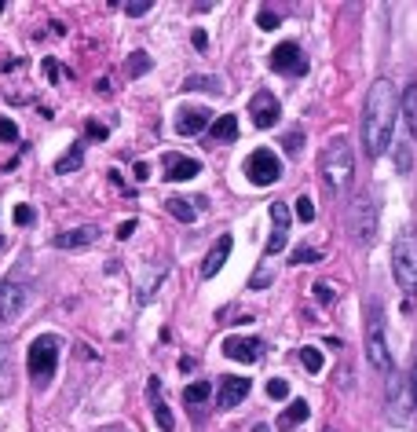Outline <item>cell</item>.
Masks as SVG:
<instances>
[{
	"mask_svg": "<svg viewBox=\"0 0 417 432\" xmlns=\"http://www.w3.org/2000/svg\"><path fill=\"white\" fill-rule=\"evenodd\" d=\"M268 283H271V268H260V271L249 278V286H253V290H263Z\"/></svg>",
	"mask_w": 417,
	"mask_h": 432,
	"instance_id": "37",
	"label": "cell"
},
{
	"mask_svg": "<svg viewBox=\"0 0 417 432\" xmlns=\"http://www.w3.org/2000/svg\"><path fill=\"white\" fill-rule=\"evenodd\" d=\"M209 136H212L216 143H231V140H238V118H234V114H219V118L209 125Z\"/></svg>",
	"mask_w": 417,
	"mask_h": 432,
	"instance_id": "20",
	"label": "cell"
},
{
	"mask_svg": "<svg viewBox=\"0 0 417 432\" xmlns=\"http://www.w3.org/2000/svg\"><path fill=\"white\" fill-rule=\"evenodd\" d=\"M33 220H37L33 205H18V209H15V224H18V227H26V224H33Z\"/></svg>",
	"mask_w": 417,
	"mask_h": 432,
	"instance_id": "36",
	"label": "cell"
},
{
	"mask_svg": "<svg viewBox=\"0 0 417 432\" xmlns=\"http://www.w3.org/2000/svg\"><path fill=\"white\" fill-rule=\"evenodd\" d=\"M249 114H253V125L256 128H275L278 118H282V106H278V99L271 92H256L249 99Z\"/></svg>",
	"mask_w": 417,
	"mask_h": 432,
	"instance_id": "10",
	"label": "cell"
},
{
	"mask_svg": "<svg viewBox=\"0 0 417 432\" xmlns=\"http://www.w3.org/2000/svg\"><path fill=\"white\" fill-rule=\"evenodd\" d=\"M278 23H282V18H278L275 8H260V11H256V26H260V30L271 33V30H278Z\"/></svg>",
	"mask_w": 417,
	"mask_h": 432,
	"instance_id": "28",
	"label": "cell"
},
{
	"mask_svg": "<svg viewBox=\"0 0 417 432\" xmlns=\"http://www.w3.org/2000/svg\"><path fill=\"white\" fill-rule=\"evenodd\" d=\"M348 231L351 239L370 246L373 234H377V202L370 198V194H362V198H355L348 205Z\"/></svg>",
	"mask_w": 417,
	"mask_h": 432,
	"instance_id": "7",
	"label": "cell"
},
{
	"mask_svg": "<svg viewBox=\"0 0 417 432\" xmlns=\"http://www.w3.org/2000/svg\"><path fill=\"white\" fill-rule=\"evenodd\" d=\"M132 176H136L139 183H147V176H150V165H147V161H136V169H132Z\"/></svg>",
	"mask_w": 417,
	"mask_h": 432,
	"instance_id": "42",
	"label": "cell"
},
{
	"mask_svg": "<svg viewBox=\"0 0 417 432\" xmlns=\"http://www.w3.org/2000/svg\"><path fill=\"white\" fill-rule=\"evenodd\" d=\"M395 114H399V99H395L392 81L377 77L366 92L362 103V147L370 158H381L392 147V128H395Z\"/></svg>",
	"mask_w": 417,
	"mask_h": 432,
	"instance_id": "1",
	"label": "cell"
},
{
	"mask_svg": "<svg viewBox=\"0 0 417 432\" xmlns=\"http://www.w3.org/2000/svg\"><path fill=\"white\" fill-rule=\"evenodd\" d=\"M319 172H322V183L329 194H344L351 176H355V158H351V143L344 136H333L322 150V161H319Z\"/></svg>",
	"mask_w": 417,
	"mask_h": 432,
	"instance_id": "2",
	"label": "cell"
},
{
	"mask_svg": "<svg viewBox=\"0 0 417 432\" xmlns=\"http://www.w3.org/2000/svg\"><path fill=\"white\" fill-rule=\"evenodd\" d=\"M132 234H136V220H125V224L118 227V239L125 242V239H132Z\"/></svg>",
	"mask_w": 417,
	"mask_h": 432,
	"instance_id": "41",
	"label": "cell"
},
{
	"mask_svg": "<svg viewBox=\"0 0 417 432\" xmlns=\"http://www.w3.org/2000/svg\"><path fill=\"white\" fill-rule=\"evenodd\" d=\"M395 169H399L403 176L413 169V158H410V147L406 143H395Z\"/></svg>",
	"mask_w": 417,
	"mask_h": 432,
	"instance_id": "30",
	"label": "cell"
},
{
	"mask_svg": "<svg viewBox=\"0 0 417 432\" xmlns=\"http://www.w3.org/2000/svg\"><path fill=\"white\" fill-rule=\"evenodd\" d=\"M300 363H304V370H307V374H322V366H326L322 352L312 348V344H304V348H300Z\"/></svg>",
	"mask_w": 417,
	"mask_h": 432,
	"instance_id": "25",
	"label": "cell"
},
{
	"mask_svg": "<svg viewBox=\"0 0 417 432\" xmlns=\"http://www.w3.org/2000/svg\"><path fill=\"white\" fill-rule=\"evenodd\" d=\"M366 359L373 370L392 374V352L384 341V305L377 297L366 300Z\"/></svg>",
	"mask_w": 417,
	"mask_h": 432,
	"instance_id": "3",
	"label": "cell"
},
{
	"mask_svg": "<svg viewBox=\"0 0 417 432\" xmlns=\"http://www.w3.org/2000/svg\"><path fill=\"white\" fill-rule=\"evenodd\" d=\"M315 261H322V253L312 249V246H300V249L293 253V261H290V264H315Z\"/></svg>",
	"mask_w": 417,
	"mask_h": 432,
	"instance_id": "32",
	"label": "cell"
},
{
	"mask_svg": "<svg viewBox=\"0 0 417 432\" xmlns=\"http://www.w3.org/2000/svg\"><path fill=\"white\" fill-rule=\"evenodd\" d=\"M271 224H275V231L268 239V256L282 253L285 242H290V209H285L282 202H271Z\"/></svg>",
	"mask_w": 417,
	"mask_h": 432,
	"instance_id": "11",
	"label": "cell"
},
{
	"mask_svg": "<svg viewBox=\"0 0 417 432\" xmlns=\"http://www.w3.org/2000/svg\"><path fill=\"white\" fill-rule=\"evenodd\" d=\"M227 256H231V234H219L216 246H212L209 256H205V264H202V278H212L219 268L227 264Z\"/></svg>",
	"mask_w": 417,
	"mask_h": 432,
	"instance_id": "18",
	"label": "cell"
},
{
	"mask_svg": "<svg viewBox=\"0 0 417 432\" xmlns=\"http://www.w3.org/2000/svg\"><path fill=\"white\" fill-rule=\"evenodd\" d=\"M0 140H4V143H18V128H15L11 118H0Z\"/></svg>",
	"mask_w": 417,
	"mask_h": 432,
	"instance_id": "34",
	"label": "cell"
},
{
	"mask_svg": "<svg viewBox=\"0 0 417 432\" xmlns=\"http://www.w3.org/2000/svg\"><path fill=\"white\" fill-rule=\"evenodd\" d=\"M30 300V283H26V271L15 268L4 283H0V322H15L22 315Z\"/></svg>",
	"mask_w": 417,
	"mask_h": 432,
	"instance_id": "6",
	"label": "cell"
},
{
	"mask_svg": "<svg viewBox=\"0 0 417 432\" xmlns=\"http://www.w3.org/2000/svg\"><path fill=\"white\" fill-rule=\"evenodd\" d=\"M253 432H271V428H268V425H256V428H253Z\"/></svg>",
	"mask_w": 417,
	"mask_h": 432,
	"instance_id": "46",
	"label": "cell"
},
{
	"mask_svg": "<svg viewBox=\"0 0 417 432\" xmlns=\"http://www.w3.org/2000/svg\"><path fill=\"white\" fill-rule=\"evenodd\" d=\"M246 176H249V183H256V187H271V183L282 176V161L275 158V150H268V147L253 150V154L246 158Z\"/></svg>",
	"mask_w": 417,
	"mask_h": 432,
	"instance_id": "8",
	"label": "cell"
},
{
	"mask_svg": "<svg viewBox=\"0 0 417 432\" xmlns=\"http://www.w3.org/2000/svg\"><path fill=\"white\" fill-rule=\"evenodd\" d=\"M249 388H253L249 377H224V381H219V396H216V403L224 407V410H231V407H238L241 399L249 396Z\"/></svg>",
	"mask_w": 417,
	"mask_h": 432,
	"instance_id": "15",
	"label": "cell"
},
{
	"mask_svg": "<svg viewBox=\"0 0 417 432\" xmlns=\"http://www.w3.org/2000/svg\"><path fill=\"white\" fill-rule=\"evenodd\" d=\"M403 118H406L410 136L417 140V81L406 84V92H403Z\"/></svg>",
	"mask_w": 417,
	"mask_h": 432,
	"instance_id": "22",
	"label": "cell"
},
{
	"mask_svg": "<svg viewBox=\"0 0 417 432\" xmlns=\"http://www.w3.org/2000/svg\"><path fill=\"white\" fill-rule=\"evenodd\" d=\"M88 132H92L96 140H103V136H106V128H103V125H88Z\"/></svg>",
	"mask_w": 417,
	"mask_h": 432,
	"instance_id": "45",
	"label": "cell"
},
{
	"mask_svg": "<svg viewBox=\"0 0 417 432\" xmlns=\"http://www.w3.org/2000/svg\"><path fill=\"white\" fill-rule=\"evenodd\" d=\"M312 290H315V300H319V305H333V300H337V290L329 286V283H315Z\"/></svg>",
	"mask_w": 417,
	"mask_h": 432,
	"instance_id": "33",
	"label": "cell"
},
{
	"mask_svg": "<svg viewBox=\"0 0 417 432\" xmlns=\"http://www.w3.org/2000/svg\"><path fill=\"white\" fill-rule=\"evenodd\" d=\"M297 220H304V224L315 220V205H312V198H307V194H300V198H297Z\"/></svg>",
	"mask_w": 417,
	"mask_h": 432,
	"instance_id": "31",
	"label": "cell"
},
{
	"mask_svg": "<svg viewBox=\"0 0 417 432\" xmlns=\"http://www.w3.org/2000/svg\"><path fill=\"white\" fill-rule=\"evenodd\" d=\"M209 396H212V385H209V381H190V385L183 388V399H187L190 407H194V403H205Z\"/></svg>",
	"mask_w": 417,
	"mask_h": 432,
	"instance_id": "26",
	"label": "cell"
},
{
	"mask_svg": "<svg viewBox=\"0 0 417 432\" xmlns=\"http://www.w3.org/2000/svg\"><path fill=\"white\" fill-rule=\"evenodd\" d=\"M224 356L238 359V363H256L263 356V344L256 337H227L224 341Z\"/></svg>",
	"mask_w": 417,
	"mask_h": 432,
	"instance_id": "14",
	"label": "cell"
},
{
	"mask_svg": "<svg viewBox=\"0 0 417 432\" xmlns=\"http://www.w3.org/2000/svg\"><path fill=\"white\" fill-rule=\"evenodd\" d=\"M161 165H165V180L172 183H183V180H194L198 172H202V165H198L194 158H187V154H165L161 158Z\"/></svg>",
	"mask_w": 417,
	"mask_h": 432,
	"instance_id": "13",
	"label": "cell"
},
{
	"mask_svg": "<svg viewBox=\"0 0 417 432\" xmlns=\"http://www.w3.org/2000/svg\"><path fill=\"white\" fill-rule=\"evenodd\" d=\"M326 432H333V428H326Z\"/></svg>",
	"mask_w": 417,
	"mask_h": 432,
	"instance_id": "48",
	"label": "cell"
},
{
	"mask_svg": "<svg viewBox=\"0 0 417 432\" xmlns=\"http://www.w3.org/2000/svg\"><path fill=\"white\" fill-rule=\"evenodd\" d=\"M59 337L55 334H40L33 344H30V356H26V366H30V377L37 388H48V381L55 377V363H59Z\"/></svg>",
	"mask_w": 417,
	"mask_h": 432,
	"instance_id": "5",
	"label": "cell"
},
{
	"mask_svg": "<svg viewBox=\"0 0 417 432\" xmlns=\"http://www.w3.org/2000/svg\"><path fill=\"white\" fill-rule=\"evenodd\" d=\"M300 140H304L300 132H290V136H285V140H282V147H285V154H300Z\"/></svg>",
	"mask_w": 417,
	"mask_h": 432,
	"instance_id": "38",
	"label": "cell"
},
{
	"mask_svg": "<svg viewBox=\"0 0 417 432\" xmlns=\"http://www.w3.org/2000/svg\"><path fill=\"white\" fill-rule=\"evenodd\" d=\"M307 414H312V407H307L304 399H293V403L278 414V432H293L297 425H304V421H307Z\"/></svg>",
	"mask_w": 417,
	"mask_h": 432,
	"instance_id": "19",
	"label": "cell"
},
{
	"mask_svg": "<svg viewBox=\"0 0 417 432\" xmlns=\"http://www.w3.org/2000/svg\"><path fill=\"white\" fill-rule=\"evenodd\" d=\"M183 89H190V92H219V81L216 77H187V84H183Z\"/></svg>",
	"mask_w": 417,
	"mask_h": 432,
	"instance_id": "29",
	"label": "cell"
},
{
	"mask_svg": "<svg viewBox=\"0 0 417 432\" xmlns=\"http://www.w3.org/2000/svg\"><path fill=\"white\" fill-rule=\"evenodd\" d=\"M392 271H395V283L406 293H417V231L406 227L392 242Z\"/></svg>",
	"mask_w": 417,
	"mask_h": 432,
	"instance_id": "4",
	"label": "cell"
},
{
	"mask_svg": "<svg viewBox=\"0 0 417 432\" xmlns=\"http://www.w3.org/2000/svg\"><path fill=\"white\" fill-rule=\"evenodd\" d=\"M84 161V140H74V147L62 158H55V172H77Z\"/></svg>",
	"mask_w": 417,
	"mask_h": 432,
	"instance_id": "21",
	"label": "cell"
},
{
	"mask_svg": "<svg viewBox=\"0 0 417 432\" xmlns=\"http://www.w3.org/2000/svg\"><path fill=\"white\" fill-rule=\"evenodd\" d=\"M209 125H212V114L205 110V106H183L180 118H176V132L180 136H198V132H205Z\"/></svg>",
	"mask_w": 417,
	"mask_h": 432,
	"instance_id": "12",
	"label": "cell"
},
{
	"mask_svg": "<svg viewBox=\"0 0 417 432\" xmlns=\"http://www.w3.org/2000/svg\"><path fill=\"white\" fill-rule=\"evenodd\" d=\"M150 67H154L150 55H147V52H136V55L128 59V67H125V70H128V77H139V74H147Z\"/></svg>",
	"mask_w": 417,
	"mask_h": 432,
	"instance_id": "27",
	"label": "cell"
},
{
	"mask_svg": "<svg viewBox=\"0 0 417 432\" xmlns=\"http://www.w3.org/2000/svg\"><path fill=\"white\" fill-rule=\"evenodd\" d=\"M147 392H150V407H154V421H158V428L161 432H172V414H168V407H165V399H161V381L158 377H150L147 381Z\"/></svg>",
	"mask_w": 417,
	"mask_h": 432,
	"instance_id": "17",
	"label": "cell"
},
{
	"mask_svg": "<svg viewBox=\"0 0 417 432\" xmlns=\"http://www.w3.org/2000/svg\"><path fill=\"white\" fill-rule=\"evenodd\" d=\"M410 399H413V414H417V359L410 366Z\"/></svg>",
	"mask_w": 417,
	"mask_h": 432,
	"instance_id": "39",
	"label": "cell"
},
{
	"mask_svg": "<svg viewBox=\"0 0 417 432\" xmlns=\"http://www.w3.org/2000/svg\"><path fill=\"white\" fill-rule=\"evenodd\" d=\"M99 239V227H74V231H62V234H55L52 239V246L55 249H81V246H92Z\"/></svg>",
	"mask_w": 417,
	"mask_h": 432,
	"instance_id": "16",
	"label": "cell"
},
{
	"mask_svg": "<svg viewBox=\"0 0 417 432\" xmlns=\"http://www.w3.org/2000/svg\"><path fill=\"white\" fill-rule=\"evenodd\" d=\"M44 74H48L52 81H59V77H62V70H59V62H55V59H48V62H44Z\"/></svg>",
	"mask_w": 417,
	"mask_h": 432,
	"instance_id": "44",
	"label": "cell"
},
{
	"mask_svg": "<svg viewBox=\"0 0 417 432\" xmlns=\"http://www.w3.org/2000/svg\"><path fill=\"white\" fill-rule=\"evenodd\" d=\"M147 11H150V4H125V15H132V18H139Z\"/></svg>",
	"mask_w": 417,
	"mask_h": 432,
	"instance_id": "43",
	"label": "cell"
},
{
	"mask_svg": "<svg viewBox=\"0 0 417 432\" xmlns=\"http://www.w3.org/2000/svg\"><path fill=\"white\" fill-rule=\"evenodd\" d=\"M268 396H271V399H285V396H290V385H285L282 377H271V381H268Z\"/></svg>",
	"mask_w": 417,
	"mask_h": 432,
	"instance_id": "35",
	"label": "cell"
},
{
	"mask_svg": "<svg viewBox=\"0 0 417 432\" xmlns=\"http://www.w3.org/2000/svg\"><path fill=\"white\" fill-rule=\"evenodd\" d=\"M0 249H4V234H0Z\"/></svg>",
	"mask_w": 417,
	"mask_h": 432,
	"instance_id": "47",
	"label": "cell"
},
{
	"mask_svg": "<svg viewBox=\"0 0 417 432\" xmlns=\"http://www.w3.org/2000/svg\"><path fill=\"white\" fill-rule=\"evenodd\" d=\"M165 205H168V212L176 216V220H183V224H194V216H198V205H194V198H168Z\"/></svg>",
	"mask_w": 417,
	"mask_h": 432,
	"instance_id": "23",
	"label": "cell"
},
{
	"mask_svg": "<svg viewBox=\"0 0 417 432\" xmlns=\"http://www.w3.org/2000/svg\"><path fill=\"white\" fill-rule=\"evenodd\" d=\"M190 40H194V48H198V52H205V48H209V37H205V30H194V33H190Z\"/></svg>",
	"mask_w": 417,
	"mask_h": 432,
	"instance_id": "40",
	"label": "cell"
},
{
	"mask_svg": "<svg viewBox=\"0 0 417 432\" xmlns=\"http://www.w3.org/2000/svg\"><path fill=\"white\" fill-rule=\"evenodd\" d=\"M271 70L290 74V77H304L307 74V59H304L300 45H293V40H282V45L271 52Z\"/></svg>",
	"mask_w": 417,
	"mask_h": 432,
	"instance_id": "9",
	"label": "cell"
},
{
	"mask_svg": "<svg viewBox=\"0 0 417 432\" xmlns=\"http://www.w3.org/2000/svg\"><path fill=\"white\" fill-rule=\"evenodd\" d=\"M8 392H11V352H8V344L0 341V399Z\"/></svg>",
	"mask_w": 417,
	"mask_h": 432,
	"instance_id": "24",
	"label": "cell"
}]
</instances>
